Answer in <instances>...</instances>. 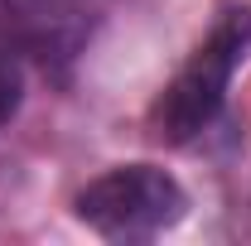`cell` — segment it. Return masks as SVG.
<instances>
[{
    "instance_id": "obj_1",
    "label": "cell",
    "mask_w": 251,
    "mask_h": 246,
    "mask_svg": "<svg viewBox=\"0 0 251 246\" xmlns=\"http://www.w3.org/2000/svg\"><path fill=\"white\" fill-rule=\"evenodd\" d=\"M247 44H251V15L247 10H232L218 29L193 49V58L179 68V77L164 87V97L155 106L159 135L193 140L203 125L218 116L222 97H227V82H232V73L247 58Z\"/></svg>"
},
{
    "instance_id": "obj_4",
    "label": "cell",
    "mask_w": 251,
    "mask_h": 246,
    "mask_svg": "<svg viewBox=\"0 0 251 246\" xmlns=\"http://www.w3.org/2000/svg\"><path fill=\"white\" fill-rule=\"evenodd\" d=\"M20 106V39L0 20V125L15 116Z\"/></svg>"
},
{
    "instance_id": "obj_3",
    "label": "cell",
    "mask_w": 251,
    "mask_h": 246,
    "mask_svg": "<svg viewBox=\"0 0 251 246\" xmlns=\"http://www.w3.org/2000/svg\"><path fill=\"white\" fill-rule=\"evenodd\" d=\"M0 5H5L10 34L44 63L73 58L87 39V25H92L87 0H0Z\"/></svg>"
},
{
    "instance_id": "obj_2",
    "label": "cell",
    "mask_w": 251,
    "mask_h": 246,
    "mask_svg": "<svg viewBox=\"0 0 251 246\" xmlns=\"http://www.w3.org/2000/svg\"><path fill=\"white\" fill-rule=\"evenodd\" d=\"M184 208H188L184 188L155 164L106 169L77 193V217L101 237H126V242L174 227L184 217Z\"/></svg>"
}]
</instances>
